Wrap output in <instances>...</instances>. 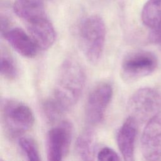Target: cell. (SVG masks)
I'll use <instances>...</instances> for the list:
<instances>
[{
  "mask_svg": "<svg viewBox=\"0 0 161 161\" xmlns=\"http://www.w3.org/2000/svg\"><path fill=\"white\" fill-rule=\"evenodd\" d=\"M97 159L99 160L106 161V160H119L120 158L119 155L117 154L114 150L109 148V147H104L101 149L97 153Z\"/></svg>",
  "mask_w": 161,
  "mask_h": 161,
  "instance_id": "18",
  "label": "cell"
},
{
  "mask_svg": "<svg viewBox=\"0 0 161 161\" xmlns=\"http://www.w3.org/2000/svg\"><path fill=\"white\" fill-rule=\"evenodd\" d=\"M95 134L91 128H86L77 137L75 150V153L79 159L82 160H93Z\"/></svg>",
  "mask_w": 161,
  "mask_h": 161,
  "instance_id": "13",
  "label": "cell"
},
{
  "mask_svg": "<svg viewBox=\"0 0 161 161\" xmlns=\"http://www.w3.org/2000/svg\"><path fill=\"white\" fill-rule=\"evenodd\" d=\"M141 149L147 160L161 158V112L147 123L141 138Z\"/></svg>",
  "mask_w": 161,
  "mask_h": 161,
  "instance_id": "8",
  "label": "cell"
},
{
  "mask_svg": "<svg viewBox=\"0 0 161 161\" xmlns=\"http://www.w3.org/2000/svg\"><path fill=\"white\" fill-rule=\"evenodd\" d=\"M86 74L74 58H67L59 70L52 97L65 112L79 101L85 86Z\"/></svg>",
  "mask_w": 161,
  "mask_h": 161,
  "instance_id": "1",
  "label": "cell"
},
{
  "mask_svg": "<svg viewBox=\"0 0 161 161\" xmlns=\"http://www.w3.org/2000/svg\"><path fill=\"white\" fill-rule=\"evenodd\" d=\"M156 56L147 50H136L128 53L121 63V75L124 80L132 82L150 75L157 69Z\"/></svg>",
  "mask_w": 161,
  "mask_h": 161,
  "instance_id": "5",
  "label": "cell"
},
{
  "mask_svg": "<svg viewBox=\"0 0 161 161\" xmlns=\"http://www.w3.org/2000/svg\"><path fill=\"white\" fill-rule=\"evenodd\" d=\"M0 71L3 77L8 80H14L18 75L17 65L8 52L1 50Z\"/></svg>",
  "mask_w": 161,
  "mask_h": 161,
  "instance_id": "15",
  "label": "cell"
},
{
  "mask_svg": "<svg viewBox=\"0 0 161 161\" xmlns=\"http://www.w3.org/2000/svg\"><path fill=\"white\" fill-rule=\"evenodd\" d=\"M2 36L20 55L25 57H34L37 53L36 43L32 38L19 28L8 30Z\"/></svg>",
  "mask_w": 161,
  "mask_h": 161,
  "instance_id": "11",
  "label": "cell"
},
{
  "mask_svg": "<svg viewBox=\"0 0 161 161\" xmlns=\"http://www.w3.org/2000/svg\"><path fill=\"white\" fill-rule=\"evenodd\" d=\"M72 135V126L68 121H62L51 128L46 137V150L48 160H62L67 154Z\"/></svg>",
  "mask_w": 161,
  "mask_h": 161,
  "instance_id": "7",
  "label": "cell"
},
{
  "mask_svg": "<svg viewBox=\"0 0 161 161\" xmlns=\"http://www.w3.org/2000/svg\"><path fill=\"white\" fill-rule=\"evenodd\" d=\"M1 123L6 135L13 139L19 137L33 125L35 118L28 106L12 98L1 101Z\"/></svg>",
  "mask_w": 161,
  "mask_h": 161,
  "instance_id": "2",
  "label": "cell"
},
{
  "mask_svg": "<svg viewBox=\"0 0 161 161\" xmlns=\"http://www.w3.org/2000/svg\"><path fill=\"white\" fill-rule=\"evenodd\" d=\"M18 143L28 160L33 161L40 160L38 149L33 139L28 136H21L19 139Z\"/></svg>",
  "mask_w": 161,
  "mask_h": 161,
  "instance_id": "16",
  "label": "cell"
},
{
  "mask_svg": "<svg viewBox=\"0 0 161 161\" xmlns=\"http://www.w3.org/2000/svg\"><path fill=\"white\" fill-rule=\"evenodd\" d=\"M28 30L38 48L47 50L55 42L56 35L54 28L46 17L28 22Z\"/></svg>",
  "mask_w": 161,
  "mask_h": 161,
  "instance_id": "10",
  "label": "cell"
},
{
  "mask_svg": "<svg viewBox=\"0 0 161 161\" xmlns=\"http://www.w3.org/2000/svg\"><path fill=\"white\" fill-rule=\"evenodd\" d=\"M42 109L46 118L50 122L56 121L65 113L52 97L43 102Z\"/></svg>",
  "mask_w": 161,
  "mask_h": 161,
  "instance_id": "17",
  "label": "cell"
},
{
  "mask_svg": "<svg viewBox=\"0 0 161 161\" xmlns=\"http://www.w3.org/2000/svg\"><path fill=\"white\" fill-rule=\"evenodd\" d=\"M106 28L103 19L98 15L84 19L79 27V42L85 57L92 63L101 58L105 43Z\"/></svg>",
  "mask_w": 161,
  "mask_h": 161,
  "instance_id": "3",
  "label": "cell"
},
{
  "mask_svg": "<svg viewBox=\"0 0 161 161\" xmlns=\"http://www.w3.org/2000/svg\"><path fill=\"white\" fill-rule=\"evenodd\" d=\"M161 109V94L155 89L143 87L135 91L128 103L129 116L138 124L147 123Z\"/></svg>",
  "mask_w": 161,
  "mask_h": 161,
  "instance_id": "4",
  "label": "cell"
},
{
  "mask_svg": "<svg viewBox=\"0 0 161 161\" xmlns=\"http://www.w3.org/2000/svg\"><path fill=\"white\" fill-rule=\"evenodd\" d=\"M151 30L152 31L149 35L150 41L159 45L161 48V25Z\"/></svg>",
  "mask_w": 161,
  "mask_h": 161,
  "instance_id": "19",
  "label": "cell"
},
{
  "mask_svg": "<svg viewBox=\"0 0 161 161\" xmlns=\"http://www.w3.org/2000/svg\"><path fill=\"white\" fill-rule=\"evenodd\" d=\"M141 18L143 23L150 29L161 25V0H148L142 8Z\"/></svg>",
  "mask_w": 161,
  "mask_h": 161,
  "instance_id": "14",
  "label": "cell"
},
{
  "mask_svg": "<svg viewBox=\"0 0 161 161\" xmlns=\"http://www.w3.org/2000/svg\"><path fill=\"white\" fill-rule=\"evenodd\" d=\"M45 0H14L13 10L16 14L27 23L46 17Z\"/></svg>",
  "mask_w": 161,
  "mask_h": 161,
  "instance_id": "12",
  "label": "cell"
},
{
  "mask_svg": "<svg viewBox=\"0 0 161 161\" xmlns=\"http://www.w3.org/2000/svg\"><path fill=\"white\" fill-rule=\"evenodd\" d=\"M138 124L132 117L129 116L121 125L117 134L118 147L123 157L127 161L134 160L135 143Z\"/></svg>",
  "mask_w": 161,
  "mask_h": 161,
  "instance_id": "9",
  "label": "cell"
},
{
  "mask_svg": "<svg viewBox=\"0 0 161 161\" xmlns=\"http://www.w3.org/2000/svg\"><path fill=\"white\" fill-rule=\"evenodd\" d=\"M112 96L113 87L108 82H101L91 91L85 108L86 118L90 125H97L103 120Z\"/></svg>",
  "mask_w": 161,
  "mask_h": 161,
  "instance_id": "6",
  "label": "cell"
}]
</instances>
